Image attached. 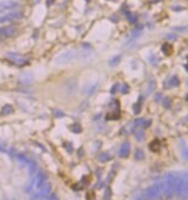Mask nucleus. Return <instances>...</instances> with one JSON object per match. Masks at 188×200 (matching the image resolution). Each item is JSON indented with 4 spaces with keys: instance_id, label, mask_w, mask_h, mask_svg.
<instances>
[{
    "instance_id": "f257e3e1",
    "label": "nucleus",
    "mask_w": 188,
    "mask_h": 200,
    "mask_svg": "<svg viewBox=\"0 0 188 200\" xmlns=\"http://www.w3.org/2000/svg\"><path fill=\"white\" fill-rule=\"evenodd\" d=\"M175 193L179 196H186L188 193V172H178V184L175 188Z\"/></svg>"
},
{
    "instance_id": "f03ea898",
    "label": "nucleus",
    "mask_w": 188,
    "mask_h": 200,
    "mask_svg": "<svg viewBox=\"0 0 188 200\" xmlns=\"http://www.w3.org/2000/svg\"><path fill=\"white\" fill-rule=\"evenodd\" d=\"M163 193H164V184H163V182L149 186L144 191V196H146L147 199H157Z\"/></svg>"
},
{
    "instance_id": "7ed1b4c3",
    "label": "nucleus",
    "mask_w": 188,
    "mask_h": 200,
    "mask_svg": "<svg viewBox=\"0 0 188 200\" xmlns=\"http://www.w3.org/2000/svg\"><path fill=\"white\" fill-rule=\"evenodd\" d=\"M74 57H75V54H74V51H66V52H63V53H61L60 55H58L57 58H56V60H54V62H56V65H66V63H68V62H70L73 59H74Z\"/></svg>"
},
{
    "instance_id": "20e7f679",
    "label": "nucleus",
    "mask_w": 188,
    "mask_h": 200,
    "mask_svg": "<svg viewBox=\"0 0 188 200\" xmlns=\"http://www.w3.org/2000/svg\"><path fill=\"white\" fill-rule=\"evenodd\" d=\"M51 192V184L49 182H45L36 193H33L31 196V199H43L44 197H46L49 193Z\"/></svg>"
},
{
    "instance_id": "39448f33",
    "label": "nucleus",
    "mask_w": 188,
    "mask_h": 200,
    "mask_svg": "<svg viewBox=\"0 0 188 200\" xmlns=\"http://www.w3.org/2000/svg\"><path fill=\"white\" fill-rule=\"evenodd\" d=\"M22 19V14L19 12H13V13H8L3 16L0 17V23H6V22H12V21H17Z\"/></svg>"
},
{
    "instance_id": "423d86ee",
    "label": "nucleus",
    "mask_w": 188,
    "mask_h": 200,
    "mask_svg": "<svg viewBox=\"0 0 188 200\" xmlns=\"http://www.w3.org/2000/svg\"><path fill=\"white\" fill-rule=\"evenodd\" d=\"M7 58H9V59H10L14 63H16V65H24V63H27V60L23 59L21 55L16 54V53H8V54H7Z\"/></svg>"
},
{
    "instance_id": "0eeeda50",
    "label": "nucleus",
    "mask_w": 188,
    "mask_h": 200,
    "mask_svg": "<svg viewBox=\"0 0 188 200\" xmlns=\"http://www.w3.org/2000/svg\"><path fill=\"white\" fill-rule=\"evenodd\" d=\"M15 34V28L14 27H3L0 29V36L5 38H10Z\"/></svg>"
},
{
    "instance_id": "6e6552de",
    "label": "nucleus",
    "mask_w": 188,
    "mask_h": 200,
    "mask_svg": "<svg viewBox=\"0 0 188 200\" xmlns=\"http://www.w3.org/2000/svg\"><path fill=\"white\" fill-rule=\"evenodd\" d=\"M129 151H130V144H129V141H125L119 150V155L121 158H126V157H128Z\"/></svg>"
},
{
    "instance_id": "1a4fd4ad",
    "label": "nucleus",
    "mask_w": 188,
    "mask_h": 200,
    "mask_svg": "<svg viewBox=\"0 0 188 200\" xmlns=\"http://www.w3.org/2000/svg\"><path fill=\"white\" fill-rule=\"evenodd\" d=\"M16 7H19V5L16 2H2V3H0V13L5 12V10L13 9V8H16Z\"/></svg>"
},
{
    "instance_id": "9d476101",
    "label": "nucleus",
    "mask_w": 188,
    "mask_h": 200,
    "mask_svg": "<svg viewBox=\"0 0 188 200\" xmlns=\"http://www.w3.org/2000/svg\"><path fill=\"white\" fill-rule=\"evenodd\" d=\"M180 151H181V155L185 160L188 161V146L184 140H180Z\"/></svg>"
},
{
    "instance_id": "9b49d317",
    "label": "nucleus",
    "mask_w": 188,
    "mask_h": 200,
    "mask_svg": "<svg viewBox=\"0 0 188 200\" xmlns=\"http://www.w3.org/2000/svg\"><path fill=\"white\" fill-rule=\"evenodd\" d=\"M20 81H21L22 83L29 84V83H31V81H32V75L30 72H24V74H22V75L20 76Z\"/></svg>"
},
{
    "instance_id": "f8f14e48",
    "label": "nucleus",
    "mask_w": 188,
    "mask_h": 200,
    "mask_svg": "<svg viewBox=\"0 0 188 200\" xmlns=\"http://www.w3.org/2000/svg\"><path fill=\"white\" fill-rule=\"evenodd\" d=\"M13 112H14V108H13L12 105H5V106L1 108L0 114H1V115H9V114H12Z\"/></svg>"
},
{
    "instance_id": "ddd939ff",
    "label": "nucleus",
    "mask_w": 188,
    "mask_h": 200,
    "mask_svg": "<svg viewBox=\"0 0 188 200\" xmlns=\"http://www.w3.org/2000/svg\"><path fill=\"white\" fill-rule=\"evenodd\" d=\"M134 159L135 160H143L144 159V152L142 151V150H140V148H137V150H135V152H134Z\"/></svg>"
},
{
    "instance_id": "4468645a",
    "label": "nucleus",
    "mask_w": 188,
    "mask_h": 200,
    "mask_svg": "<svg viewBox=\"0 0 188 200\" xmlns=\"http://www.w3.org/2000/svg\"><path fill=\"white\" fill-rule=\"evenodd\" d=\"M98 160L100 162H107V161L111 160V155L109 153H102V154L98 155Z\"/></svg>"
},
{
    "instance_id": "2eb2a0df",
    "label": "nucleus",
    "mask_w": 188,
    "mask_h": 200,
    "mask_svg": "<svg viewBox=\"0 0 188 200\" xmlns=\"http://www.w3.org/2000/svg\"><path fill=\"white\" fill-rule=\"evenodd\" d=\"M69 129H70L72 132H74V133H80L82 131V128H81V126H80L79 123H73V124L69 127Z\"/></svg>"
},
{
    "instance_id": "dca6fc26",
    "label": "nucleus",
    "mask_w": 188,
    "mask_h": 200,
    "mask_svg": "<svg viewBox=\"0 0 188 200\" xmlns=\"http://www.w3.org/2000/svg\"><path fill=\"white\" fill-rule=\"evenodd\" d=\"M155 86H156V83H155V81H150V82L148 83V85H147V89H146V93H147V94H150V93H151V92L154 91Z\"/></svg>"
},
{
    "instance_id": "f3484780",
    "label": "nucleus",
    "mask_w": 188,
    "mask_h": 200,
    "mask_svg": "<svg viewBox=\"0 0 188 200\" xmlns=\"http://www.w3.org/2000/svg\"><path fill=\"white\" fill-rule=\"evenodd\" d=\"M177 85H179V78H178L177 76H173V77L169 81L167 86H169V88H173V86H177Z\"/></svg>"
},
{
    "instance_id": "a211bd4d",
    "label": "nucleus",
    "mask_w": 188,
    "mask_h": 200,
    "mask_svg": "<svg viewBox=\"0 0 188 200\" xmlns=\"http://www.w3.org/2000/svg\"><path fill=\"white\" fill-rule=\"evenodd\" d=\"M162 51L166 54V55H170L171 53H172V46L171 45H169V44H164L163 46H162Z\"/></svg>"
},
{
    "instance_id": "6ab92c4d",
    "label": "nucleus",
    "mask_w": 188,
    "mask_h": 200,
    "mask_svg": "<svg viewBox=\"0 0 188 200\" xmlns=\"http://www.w3.org/2000/svg\"><path fill=\"white\" fill-rule=\"evenodd\" d=\"M52 114H53V116H54L56 119H61V117L65 116V113H63L61 109H58V108L53 109V110H52Z\"/></svg>"
},
{
    "instance_id": "aec40b11",
    "label": "nucleus",
    "mask_w": 188,
    "mask_h": 200,
    "mask_svg": "<svg viewBox=\"0 0 188 200\" xmlns=\"http://www.w3.org/2000/svg\"><path fill=\"white\" fill-rule=\"evenodd\" d=\"M150 150L154 151V152H157L159 151V141L158 140H154L152 143H150Z\"/></svg>"
},
{
    "instance_id": "412c9836",
    "label": "nucleus",
    "mask_w": 188,
    "mask_h": 200,
    "mask_svg": "<svg viewBox=\"0 0 188 200\" xmlns=\"http://www.w3.org/2000/svg\"><path fill=\"white\" fill-rule=\"evenodd\" d=\"M120 60H121V57L120 55H118V57H114V58H112L111 60H110V66H117L119 62H120Z\"/></svg>"
},
{
    "instance_id": "4be33fe9",
    "label": "nucleus",
    "mask_w": 188,
    "mask_h": 200,
    "mask_svg": "<svg viewBox=\"0 0 188 200\" xmlns=\"http://www.w3.org/2000/svg\"><path fill=\"white\" fill-rule=\"evenodd\" d=\"M96 88H97V83H95L94 85H90L89 88H88V90H86V94H88V96H90V94H93L95 92V90H96Z\"/></svg>"
},
{
    "instance_id": "5701e85b",
    "label": "nucleus",
    "mask_w": 188,
    "mask_h": 200,
    "mask_svg": "<svg viewBox=\"0 0 188 200\" xmlns=\"http://www.w3.org/2000/svg\"><path fill=\"white\" fill-rule=\"evenodd\" d=\"M135 137H136V140L142 141V140L144 139V133H143V131H136V133H135Z\"/></svg>"
},
{
    "instance_id": "b1692460",
    "label": "nucleus",
    "mask_w": 188,
    "mask_h": 200,
    "mask_svg": "<svg viewBox=\"0 0 188 200\" xmlns=\"http://www.w3.org/2000/svg\"><path fill=\"white\" fill-rule=\"evenodd\" d=\"M133 109H134V113H135V114H139L140 110H141V101L137 102V103H135V105L133 106Z\"/></svg>"
},
{
    "instance_id": "393cba45",
    "label": "nucleus",
    "mask_w": 188,
    "mask_h": 200,
    "mask_svg": "<svg viewBox=\"0 0 188 200\" xmlns=\"http://www.w3.org/2000/svg\"><path fill=\"white\" fill-rule=\"evenodd\" d=\"M121 92H123L124 94L129 92V86H128L127 84H124V85H123V88H121Z\"/></svg>"
},
{
    "instance_id": "a878e982",
    "label": "nucleus",
    "mask_w": 188,
    "mask_h": 200,
    "mask_svg": "<svg viewBox=\"0 0 188 200\" xmlns=\"http://www.w3.org/2000/svg\"><path fill=\"white\" fill-rule=\"evenodd\" d=\"M163 105H164V107L169 108L170 107V99L169 98H165V99L163 100Z\"/></svg>"
},
{
    "instance_id": "bb28decb",
    "label": "nucleus",
    "mask_w": 188,
    "mask_h": 200,
    "mask_svg": "<svg viewBox=\"0 0 188 200\" xmlns=\"http://www.w3.org/2000/svg\"><path fill=\"white\" fill-rule=\"evenodd\" d=\"M150 124H151V121H150V120H148V121H143V123H142V128H148Z\"/></svg>"
},
{
    "instance_id": "cd10ccee",
    "label": "nucleus",
    "mask_w": 188,
    "mask_h": 200,
    "mask_svg": "<svg viewBox=\"0 0 188 200\" xmlns=\"http://www.w3.org/2000/svg\"><path fill=\"white\" fill-rule=\"evenodd\" d=\"M118 89H119V84H114V85L112 86V89H111V93H116Z\"/></svg>"
},
{
    "instance_id": "c85d7f7f",
    "label": "nucleus",
    "mask_w": 188,
    "mask_h": 200,
    "mask_svg": "<svg viewBox=\"0 0 188 200\" xmlns=\"http://www.w3.org/2000/svg\"><path fill=\"white\" fill-rule=\"evenodd\" d=\"M128 20H129L130 23H134L136 21V17L135 16H132V15H128Z\"/></svg>"
},
{
    "instance_id": "c756f323",
    "label": "nucleus",
    "mask_w": 188,
    "mask_h": 200,
    "mask_svg": "<svg viewBox=\"0 0 188 200\" xmlns=\"http://www.w3.org/2000/svg\"><path fill=\"white\" fill-rule=\"evenodd\" d=\"M174 30H177V31H186L187 28H186V27H184V28H175Z\"/></svg>"
},
{
    "instance_id": "7c9ffc66",
    "label": "nucleus",
    "mask_w": 188,
    "mask_h": 200,
    "mask_svg": "<svg viewBox=\"0 0 188 200\" xmlns=\"http://www.w3.org/2000/svg\"><path fill=\"white\" fill-rule=\"evenodd\" d=\"M40 200H57V198L53 196V197H50V198H44V199H40Z\"/></svg>"
},
{
    "instance_id": "2f4dec72",
    "label": "nucleus",
    "mask_w": 188,
    "mask_h": 200,
    "mask_svg": "<svg viewBox=\"0 0 188 200\" xmlns=\"http://www.w3.org/2000/svg\"><path fill=\"white\" fill-rule=\"evenodd\" d=\"M136 200H144V199H136Z\"/></svg>"
},
{
    "instance_id": "473e14b6",
    "label": "nucleus",
    "mask_w": 188,
    "mask_h": 200,
    "mask_svg": "<svg viewBox=\"0 0 188 200\" xmlns=\"http://www.w3.org/2000/svg\"><path fill=\"white\" fill-rule=\"evenodd\" d=\"M154 1H158V0H154Z\"/></svg>"
}]
</instances>
